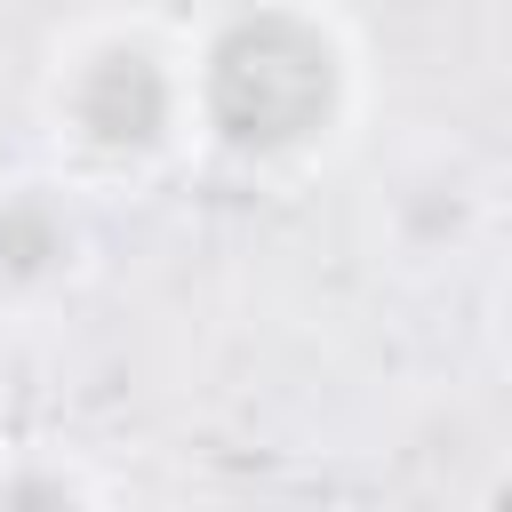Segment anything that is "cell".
Masks as SVG:
<instances>
[{
  "label": "cell",
  "mask_w": 512,
  "mask_h": 512,
  "mask_svg": "<svg viewBox=\"0 0 512 512\" xmlns=\"http://www.w3.org/2000/svg\"><path fill=\"white\" fill-rule=\"evenodd\" d=\"M208 128L232 152H288L336 112V48L304 16H232L208 48Z\"/></svg>",
  "instance_id": "1"
},
{
  "label": "cell",
  "mask_w": 512,
  "mask_h": 512,
  "mask_svg": "<svg viewBox=\"0 0 512 512\" xmlns=\"http://www.w3.org/2000/svg\"><path fill=\"white\" fill-rule=\"evenodd\" d=\"M168 112H176V88L152 48H104L72 80V120L96 152H152L168 136Z\"/></svg>",
  "instance_id": "2"
},
{
  "label": "cell",
  "mask_w": 512,
  "mask_h": 512,
  "mask_svg": "<svg viewBox=\"0 0 512 512\" xmlns=\"http://www.w3.org/2000/svg\"><path fill=\"white\" fill-rule=\"evenodd\" d=\"M64 256H72V232H64V216L48 200H8L0 208V272L8 280H40Z\"/></svg>",
  "instance_id": "3"
},
{
  "label": "cell",
  "mask_w": 512,
  "mask_h": 512,
  "mask_svg": "<svg viewBox=\"0 0 512 512\" xmlns=\"http://www.w3.org/2000/svg\"><path fill=\"white\" fill-rule=\"evenodd\" d=\"M0 512H80V496L56 472H16V480H0Z\"/></svg>",
  "instance_id": "4"
}]
</instances>
